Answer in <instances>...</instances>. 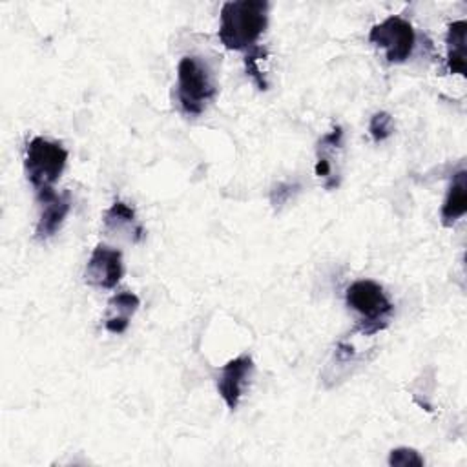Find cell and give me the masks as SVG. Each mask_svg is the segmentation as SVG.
Segmentation results:
<instances>
[{
  "instance_id": "obj_2",
  "label": "cell",
  "mask_w": 467,
  "mask_h": 467,
  "mask_svg": "<svg viewBox=\"0 0 467 467\" xmlns=\"http://www.w3.org/2000/svg\"><path fill=\"white\" fill-rule=\"evenodd\" d=\"M67 162V150L57 142L44 137H33L26 144L24 168L27 181L38 192L53 188V184L62 175Z\"/></svg>"
},
{
  "instance_id": "obj_13",
  "label": "cell",
  "mask_w": 467,
  "mask_h": 467,
  "mask_svg": "<svg viewBox=\"0 0 467 467\" xmlns=\"http://www.w3.org/2000/svg\"><path fill=\"white\" fill-rule=\"evenodd\" d=\"M368 133L374 139V142H381L389 139L394 133V120L392 115L387 111H378L370 117L368 122Z\"/></svg>"
},
{
  "instance_id": "obj_3",
  "label": "cell",
  "mask_w": 467,
  "mask_h": 467,
  "mask_svg": "<svg viewBox=\"0 0 467 467\" xmlns=\"http://www.w3.org/2000/svg\"><path fill=\"white\" fill-rule=\"evenodd\" d=\"M347 305L363 316L361 323L358 325V330L370 336L376 334L389 325V316L392 314L394 305L385 296L381 285L370 279H359L354 281L345 294Z\"/></svg>"
},
{
  "instance_id": "obj_16",
  "label": "cell",
  "mask_w": 467,
  "mask_h": 467,
  "mask_svg": "<svg viewBox=\"0 0 467 467\" xmlns=\"http://www.w3.org/2000/svg\"><path fill=\"white\" fill-rule=\"evenodd\" d=\"M297 184H290V182H277L274 184L272 192H270V202L274 208H281L297 190Z\"/></svg>"
},
{
  "instance_id": "obj_4",
  "label": "cell",
  "mask_w": 467,
  "mask_h": 467,
  "mask_svg": "<svg viewBox=\"0 0 467 467\" xmlns=\"http://www.w3.org/2000/svg\"><path fill=\"white\" fill-rule=\"evenodd\" d=\"M217 89L212 75L197 57H182L177 64V97L188 115H201Z\"/></svg>"
},
{
  "instance_id": "obj_1",
  "label": "cell",
  "mask_w": 467,
  "mask_h": 467,
  "mask_svg": "<svg viewBox=\"0 0 467 467\" xmlns=\"http://www.w3.org/2000/svg\"><path fill=\"white\" fill-rule=\"evenodd\" d=\"M268 9L266 0L224 2L217 31L221 44L230 51L248 53L254 49L268 26Z\"/></svg>"
},
{
  "instance_id": "obj_12",
  "label": "cell",
  "mask_w": 467,
  "mask_h": 467,
  "mask_svg": "<svg viewBox=\"0 0 467 467\" xmlns=\"http://www.w3.org/2000/svg\"><path fill=\"white\" fill-rule=\"evenodd\" d=\"M465 33H467V22L456 20L449 24L445 44H447V67L451 73H458L462 77L467 75V64H465Z\"/></svg>"
},
{
  "instance_id": "obj_5",
  "label": "cell",
  "mask_w": 467,
  "mask_h": 467,
  "mask_svg": "<svg viewBox=\"0 0 467 467\" xmlns=\"http://www.w3.org/2000/svg\"><path fill=\"white\" fill-rule=\"evenodd\" d=\"M368 42L381 47L389 62L400 64L412 55L416 35L405 18L392 15L370 29Z\"/></svg>"
},
{
  "instance_id": "obj_11",
  "label": "cell",
  "mask_w": 467,
  "mask_h": 467,
  "mask_svg": "<svg viewBox=\"0 0 467 467\" xmlns=\"http://www.w3.org/2000/svg\"><path fill=\"white\" fill-rule=\"evenodd\" d=\"M467 212V171L458 170L452 175L449 192L441 204V223L443 226H452Z\"/></svg>"
},
{
  "instance_id": "obj_17",
  "label": "cell",
  "mask_w": 467,
  "mask_h": 467,
  "mask_svg": "<svg viewBox=\"0 0 467 467\" xmlns=\"http://www.w3.org/2000/svg\"><path fill=\"white\" fill-rule=\"evenodd\" d=\"M316 175H319V177L330 175V162L325 157H319V161L316 162Z\"/></svg>"
},
{
  "instance_id": "obj_6",
  "label": "cell",
  "mask_w": 467,
  "mask_h": 467,
  "mask_svg": "<svg viewBox=\"0 0 467 467\" xmlns=\"http://www.w3.org/2000/svg\"><path fill=\"white\" fill-rule=\"evenodd\" d=\"M86 283L97 288H115L124 275L122 254L117 248L97 244L86 265Z\"/></svg>"
},
{
  "instance_id": "obj_7",
  "label": "cell",
  "mask_w": 467,
  "mask_h": 467,
  "mask_svg": "<svg viewBox=\"0 0 467 467\" xmlns=\"http://www.w3.org/2000/svg\"><path fill=\"white\" fill-rule=\"evenodd\" d=\"M252 372H254V361L246 354L237 356L221 367L219 378H217V390L230 410L237 409Z\"/></svg>"
},
{
  "instance_id": "obj_15",
  "label": "cell",
  "mask_w": 467,
  "mask_h": 467,
  "mask_svg": "<svg viewBox=\"0 0 467 467\" xmlns=\"http://www.w3.org/2000/svg\"><path fill=\"white\" fill-rule=\"evenodd\" d=\"M389 465L390 467H421L423 458L416 449L409 447H398L392 449L389 454Z\"/></svg>"
},
{
  "instance_id": "obj_14",
  "label": "cell",
  "mask_w": 467,
  "mask_h": 467,
  "mask_svg": "<svg viewBox=\"0 0 467 467\" xmlns=\"http://www.w3.org/2000/svg\"><path fill=\"white\" fill-rule=\"evenodd\" d=\"M263 55H265V49H261L259 46H255V47H254V49H250V51L246 53V57H244L246 75L255 82V86H257L261 91L268 89V82H266V78H265L263 71H261V69H259V66H257Z\"/></svg>"
},
{
  "instance_id": "obj_10",
  "label": "cell",
  "mask_w": 467,
  "mask_h": 467,
  "mask_svg": "<svg viewBox=\"0 0 467 467\" xmlns=\"http://www.w3.org/2000/svg\"><path fill=\"white\" fill-rule=\"evenodd\" d=\"M140 299L133 292H119L108 301V310L104 317V327L111 334H122L128 325L131 316L139 310Z\"/></svg>"
},
{
  "instance_id": "obj_8",
  "label": "cell",
  "mask_w": 467,
  "mask_h": 467,
  "mask_svg": "<svg viewBox=\"0 0 467 467\" xmlns=\"http://www.w3.org/2000/svg\"><path fill=\"white\" fill-rule=\"evenodd\" d=\"M36 197L42 202V212L35 228V237L40 241H46L60 230L66 215L71 210V195L69 192L57 193L53 188H49V190L38 192Z\"/></svg>"
},
{
  "instance_id": "obj_9",
  "label": "cell",
  "mask_w": 467,
  "mask_h": 467,
  "mask_svg": "<svg viewBox=\"0 0 467 467\" xmlns=\"http://www.w3.org/2000/svg\"><path fill=\"white\" fill-rule=\"evenodd\" d=\"M104 230L109 234H126L131 243H139L144 235L142 226L137 221L135 210L124 201H115L102 215Z\"/></svg>"
}]
</instances>
